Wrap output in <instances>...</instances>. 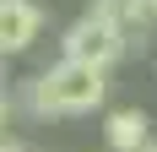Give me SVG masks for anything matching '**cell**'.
Returning a JSON list of instances; mask_svg holds the SVG:
<instances>
[{"label":"cell","instance_id":"5","mask_svg":"<svg viewBox=\"0 0 157 152\" xmlns=\"http://www.w3.org/2000/svg\"><path fill=\"white\" fill-rule=\"evenodd\" d=\"M103 136H109L114 152H141L146 141H152V120H146L141 109H119V114H109Z\"/></svg>","mask_w":157,"mask_h":152},{"label":"cell","instance_id":"3","mask_svg":"<svg viewBox=\"0 0 157 152\" xmlns=\"http://www.w3.org/2000/svg\"><path fill=\"white\" fill-rule=\"evenodd\" d=\"M38 33H44V11L33 0H0V60L33 49Z\"/></svg>","mask_w":157,"mask_h":152},{"label":"cell","instance_id":"1","mask_svg":"<svg viewBox=\"0 0 157 152\" xmlns=\"http://www.w3.org/2000/svg\"><path fill=\"white\" fill-rule=\"evenodd\" d=\"M109 98V82L98 65H81V60H60L49 65L44 76L27 82V109L33 114H92L98 103Z\"/></svg>","mask_w":157,"mask_h":152},{"label":"cell","instance_id":"4","mask_svg":"<svg viewBox=\"0 0 157 152\" xmlns=\"http://www.w3.org/2000/svg\"><path fill=\"white\" fill-rule=\"evenodd\" d=\"M98 16H109L130 44H141V33L157 27V0H92Z\"/></svg>","mask_w":157,"mask_h":152},{"label":"cell","instance_id":"8","mask_svg":"<svg viewBox=\"0 0 157 152\" xmlns=\"http://www.w3.org/2000/svg\"><path fill=\"white\" fill-rule=\"evenodd\" d=\"M141 152H157V141H146V147H141Z\"/></svg>","mask_w":157,"mask_h":152},{"label":"cell","instance_id":"2","mask_svg":"<svg viewBox=\"0 0 157 152\" xmlns=\"http://www.w3.org/2000/svg\"><path fill=\"white\" fill-rule=\"evenodd\" d=\"M60 49H65V60H81V65H98V71H109V65H114V60L130 49V38L114 27L109 16L87 11L81 22H71V27H65Z\"/></svg>","mask_w":157,"mask_h":152},{"label":"cell","instance_id":"6","mask_svg":"<svg viewBox=\"0 0 157 152\" xmlns=\"http://www.w3.org/2000/svg\"><path fill=\"white\" fill-rule=\"evenodd\" d=\"M6 120H11V98H6V82H0V136H6Z\"/></svg>","mask_w":157,"mask_h":152},{"label":"cell","instance_id":"7","mask_svg":"<svg viewBox=\"0 0 157 152\" xmlns=\"http://www.w3.org/2000/svg\"><path fill=\"white\" fill-rule=\"evenodd\" d=\"M0 152H27V147H16V141H6V136H0Z\"/></svg>","mask_w":157,"mask_h":152}]
</instances>
